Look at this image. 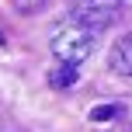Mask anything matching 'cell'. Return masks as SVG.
Segmentation results:
<instances>
[{"label":"cell","mask_w":132,"mask_h":132,"mask_svg":"<svg viewBox=\"0 0 132 132\" xmlns=\"http://www.w3.org/2000/svg\"><path fill=\"white\" fill-rule=\"evenodd\" d=\"M94 45H97V31H94L90 24H84L77 14L56 21L52 31H49V49H52V56L63 59V63H77V66L87 63L90 52H94Z\"/></svg>","instance_id":"6da1fadb"},{"label":"cell","mask_w":132,"mask_h":132,"mask_svg":"<svg viewBox=\"0 0 132 132\" xmlns=\"http://www.w3.org/2000/svg\"><path fill=\"white\" fill-rule=\"evenodd\" d=\"M70 14H77L94 31H104L122 18V0H70Z\"/></svg>","instance_id":"7a4b0ae2"},{"label":"cell","mask_w":132,"mask_h":132,"mask_svg":"<svg viewBox=\"0 0 132 132\" xmlns=\"http://www.w3.org/2000/svg\"><path fill=\"white\" fill-rule=\"evenodd\" d=\"M108 63H111L115 73H122V77H132V31H125L118 42L111 45V52H108Z\"/></svg>","instance_id":"3957f363"},{"label":"cell","mask_w":132,"mask_h":132,"mask_svg":"<svg viewBox=\"0 0 132 132\" xmlns=\"http://www.w3.org/2000/svg\"><path fill=\"white\" fill-rule=\"evenodd\" d=\"M77 80H80V66L77 63H63L59 59V66L49 73V84H52L56 90H66V87H73Z\"/></svg>","instance_id":"277c9868"},{"label":"cell","mask_w":132,"mask_h":132,"mask_svg":"<svg viewBox=\"0 0 132 132\" xmlns=\"http://www.w3.org/2000/svg\"><path fill=\"white\" fill-rule=\"evenodd\" d=\"M11 4H14V11H18V14H38L49 0H11Z\"/></svg>","instance_id":"5b68a950"},{"label":"cell","mask_w":132,"mask_h":132,"mask_svg":"<svg viewBox=\"0 0 132 132\" xmlns=\"http://www.w3.org/2000/svg\"><path fill=\"white\" fill-rule=\"evenodd\" d=\"M115 115H118V104H97L90 111V122H111Z\"/></svg>","instance_id":"8992f818"}]
</instances>
